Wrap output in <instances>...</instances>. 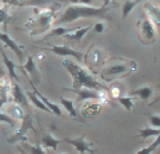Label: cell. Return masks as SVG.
<instances>
[{"instance_id":"1","label":"cell","mask_w":160,"mask_h":154,"mask_svg":"<svg viewBox=\"0 0 160 154\" xmlns=\"http://www.w3.org/2000/svg\"><path fill=\"white\" fill-rule=\"evenodd\" d=\"M109 2H104L102 7H92V6H84V4H71L68 6L64 12L60 15L58 19L53 20V24L58 27H62V24L72 23L80 18H107Z\"/></svg>"},{"instance_id":"20","label":"cell","mask_w":160,"mask_h":154,"mask_svg":"<svg viewBox=\"0 0 160 154\" xmlns=\"http://www.w3.org/2000/svg\"><path fill=\"white\" fill-rule=\"evenodd\" d=\"M159 143H160V140H159V137H156V140H155V141L151 143V145H148L147 147L140 149V150H139L138 153H135V154H152V153L158 149Z\"/></svg>"},{"instance_id":"21","label":"cell","mask_w":160,"mask_h":154,"mask_svg":"<svg viewBox=\"0 0 160 154\" xmlns=\"http://www.w3.org/2000/svg\"><path fill=\"white\" fill-rule=\"evenodd\" d=\"M22 146H24L27 149V150L29 151V154H48V153H46L42 149V146H38V145H29V143L27 142V141H22Z\"/></svg>"},{"instance_id":"19","label":"cell","mask_w":160,"mask_h":154,"mask_svg":"<svg viewBox=\"0 0 160 154\" xmlns=\"http://www.w3.org/2000/svg\"><path fill=\"white\" fill-rule=\"evenodd\" d=\"M160 135V130L159 129H155V127H147V129H142L139 131V137L146 140V138L149 137H159Z\"/></svg>"},{"instance_id":"30","label":"cell","mask_w":160,"mask_h":154,"mask_svg":"<svg viewBox=\"0 0 160 154\" xmlns=\"http://www.w3.org/2000/svg\"><path fill=\"white\" fill-rule=\"evenodd\" d=\"M0 75H2V77H3V72H0Z\"/></svg>"},{"instance_id":"15","label":"cell","mask_w":160,"mask_h":154,"mask_svg":"<svg viewBox=\"0 0 160 154\" xmlns=\"http://www.w3.org/2000/svg\"><path fill=\"white\" fill-rule=\"evenodd\" d=\"M20 67H22L24 71H28L35 79H36V81H40L39 71H38V68H36V64H35V59L32 56H28L26 64H24V66H20Z\"/></svg>"},{"instance_id":"31","label":"cell","mask_w":160,"mask_h":154,"mask_svg":"<svg viewBox=\"0 0 160 154\" xmlns=\"http://www.w3.org/2000/svg\"><path fill=\"white\" fill-rule=\"evenodd\" d=\"M60 154H64V153H60Z\"/></svg>"},{"instance_id":"22","label":"cell","mask_w":160,"mask_h":154,"mask_svg":"<svg viewBox=\"0 0 160 154\" xmlns=\"http://www.w3.org/2000/svg\"><path fill=\"white\" fill-rule=\"evenodd\" d=\"M118 102L124 109H126V110H128V111H131L132 109H133V99L129 98V97H119L118 98Z\"/></svg>"},{"instance_id":"18","label":"cell","mask_w":160,"mask_h":154,"mask_svg":"<svg viewBox=\"0 0 160 154\" xmlns=\"http://www.w3.org/2000/svg\"><path fill=\"white\" fill-rule=\"evenodd\" d=\"M152 88L151 87H142V88H138V90L132 91V95H136V97H140L143 101H147L152 97Z\"/></svg>"},{"instance_id":"2","label":"cell","mask_w":160,"mask_h":154,"mask_svg":"<svg viewBox=\"0 0 160 154\" xmlns=\"http://www.w3.org/2000/svg\"><path fill=\"white\" fill-rule=\"evenodd\" d=\"M63 66L67 68V71L71 74L72 77V84H73V90H78V88H89V90L93 91H107L108 87H106L104 84L99 83L96 79H95L92 75L82 68L76 63H72L69 61H64Z\"/></svg>"},{"instance_id":"16","label":"cell","mask_w":160,"mask_h":154,"mask_svg":"<svg viewBox=\"0 0 160 154\" xmlns=\"http://www.w3.org/2000/svg\"><path fill=\"white\" fill-rule=\"evenodd\" d=\"M62 142H63V141L53 138L51 134H44V135H43V140H42V146H44L46 149H53V150H55V149H56Z\"/></svg>"},{"instance_id":"27","label":"cell","mask_w":160,"mask_h":154,"mask_svg":"<svg viewBox=\"0 0 160 154\" xmlns=\"http://www.w3.org/2000/svg\"><path fill=\"white\" fill-rule=\"evenodd\" d=\"M12 19V16L9 13H7L6 9H2L0 8V23H4V24H7L9 20Z\"/></svg>"},{"instance_id":"29","label":"cell","mask_w":160,"mask_h":154,"mask_svg":"<svg viewBox=\"0 0 160 154\" xmlns=\"http://www.w3.org/2000/svg\"><path fill=\"white\" fill-rule=\"evenodd\" d=\"M93 29H95L96 32H102L103 29H104V24H103V23H96V24L93 26Z\"/></svg>"},{"instance_id":"14","label":"cell","mask_w":160,"mask_h":154,"mask_svg":"<svg viewBox=\"0 0 160 154\" xmlns=\"http://www.w3.org/2000/svg\"><path fill=\"white\" fill-rule=\"evenodd\" d=\"M60 102H62L63 107L69 113V115H71L73 119H76L78 122H82L80 121V118H79V114L76 111V109H75V103L71 101V99H66L64 97H60Z\"/></svg>"},{"instance_id":"13","label":"cell","mask_w":160,"mask_h":154,"mask_svg":"<svg viewBox=\"0 0 160 154\" xmlns=\"http://www.w3.org/2000/svg\"><path fill=\"white\" fill-rule=\"evenodd\" d=\"M89 28L91 27H82V28H78V29H71V31H68L64 36H66L67 39H69V40L80 42L83 39V36L89 31Z\"/></svg>"},{"instance_id":"23","label":"cell","mask_w":160,"mask_h":154,"mask_svg":"<svg viewBox=\"0 0 160 154\" xmlns=\"http://www.w3.org/2000/svg\"><path fill=\"white\" fill-rule=\"evenodd\" d=\"M139 4V2H124L123 4V18L126 19L128 16V13L132 11L133 7H136Z\"/></svg>"},{"instance_id":"9","label":"cell","mask_w":160,"mask_h":154,"mask_svg":"<svg viewBox=\"0 0 160 154\" xmlns=\"http://www.w3.org/2000/svg\"><path fill=\"white\" fill-rule=\"evenodd\" d=\"M0 40H2L4 44H6L7 47L11 48L15 54H16V56H18L19 61H23V48L20 47L19 44L13 40V39H11V36H9L8 34L0 32Z\"/></svg>"},{"instance_id":"3","label":"cell","mask_w":160,"mask_h":154,"mask_svg":"<svg viewBox=\"0 0 160 154\" xmlns=\"http://www.w3.org/2000/svg\"><path fill=\"white\" fill-rule=\"evenodd\" d=\"M27 130H33L36 131V129H35V122H33V118L31 114H26L22 121V125H20V129L16 131L13 137L8 138V142L9 143H13V142H18V141H27L26 138V133Z\"/></svg>"},{"instance_id":"25","label":"cell","mask_w":160,"mask_h":154,"mask_svg":"<svg viewBox=\"0 0 160 154\" xmlns=\"http://www.w3.org/2000/svg\"><path fill=\"white\" fill-rule=\"evenodd\" d=\"M127 70V66L126 64H120V66H113L111 68H108V70H106V74H104V77L106 75H113V74H120L123 71Z\"/></svg>"},{"instance_id":"5","label":"cell","mask_w":160,"mask_h":154,"mask_svg":"<svg viewBox=\"0 0 160 154\" xmlns=\"http://www.w3.org/2000/svg\"><path fill=\"white\" fill-rule=\"evenodd\" d=\"M63 142H67V143H71L72 146H75V149L80 153V154H96L93 149H91V143H88L86 141V134L80 135L79 138H66Z\"/></svg>"},{"instance_id":"6","label":"cell","mask_w":160,"mask_h":154,"mask_svg":"<svg viewBox=\"0 0 160 154\" xmlns=\"http://www.w3.org/2000/svg\"><path fill=\"white\" fill-rule=\"evenodd\" d=\"M11 94H12V101L15 103H18L19 106H22L24 109H27L29 106L28 103V98L26 95V93L23 91V88L19 86L18 82H15L12 84V88H11Z\"/></svg>"},{"instance_id":"10","label":"cell","mask_w":160,"mask_h":154,"mask_svg":"<svg viewBox=\"0 0 160 154\" xmlns=\"http://www.w3.org/2000/svg\"><path fill=\"white\" fill-rule=\"evenodd\" d=\"M28 82H29V84H31V86H32V88H33V93H35V95H36V97L40 99V101H42V102L44 103V105H46V106L49 109V111H51V113H55V114H56L58 117H62L63 114H62V110H60V107H59V106H56V105H55V103H52V102L49 101L48 98H46V97H44V95H43V94L40 93V91H38V88L35 87V84H33V82L31 81V79H28Z\"/></svg>"},{"instance_id":"24","label":"cell","mask_w":160,"mask_h":154,"mask_svg":"<svg viewBox=\"0 0 160 154\" xmlns=\"http://www.w3.org/2000/svg\"><path fill=\"white\" fill-rule=\"evenodd\" d=\"M0 122H4V123H7V125H9L11 127H15L16 126V121L9 115V114H6V113H3V111H0Z\"/></svg>"},{"instance_id":"11","label":"cell","mask_w":160,"mask_h":154,"mask_svg":"<svg viewBox=\"0 0 160 154\" xmlns=\"http://www.w3.org/2000/svg\"><path fill=\"white\" fill-rule=\"evenodd\" d=\"M140 34H142L143 39H148L147 43H153V40H155V28H153V24L149 19H146V20L142 22Z\"/></svg>"},{"instance_id":"8","label":"cell","mask_w":160,"mask_h":154,"mask_svg":"<svg viewBox=\"0 0 160 154\" xmlns=\"http://www.w3.org/2000/svg\"><path fill=\"white\" fill-rule=\"evenodd\" d=\"M51 51L53 54H56V55H60V56H66V55L73 56L79 62H82V59H83L82 52H79V51H76V50H73V48L68 47V46H52Z\"/></svg>"},{"instance_id":"12","label":"cell","mask_w":160,"mask_h":154,"mask_svg":"<svg viewBox=\"0 0 160 154\" xmlns=\"http://www.w3.org/2000/svg\"><path fill=\"white\" fill-rule=\"evenodd\" d=\"M0 52H2L3 62H4V64H6L7 71H8V74H9V77H11V79H13L15 82H18V81H19V78H18V75H16V72H15L16 64H15V63L11 61V59L7 56V54H6V51H4V48H0Z\"/></svg>"},{"instance_id":"26","label":"cell","mask_w":160,"mask_h":154,"mask_svg":"<svg viewBox=\"0 0 160 154\" xmlns=\"http://www.w3.org/2000/svg\"><path fill=\"white\" fill-rule=\"evenodd\" d=\"M68 31H71V29L66 28V27H55L47 36H53V35H55V36H64Z\"/></svg>"},{"instance_id":"28","label":"cell","mask_w":160,"mask_h":154,"mask_svg":"<svg viewBox=\"0 0 160 154\" xmlns=\"http://www.w3.org/2000/svg\"><path fill=\"white\" fill-rule=\"evenodd\" d=\"M149 123H151L155 129H159V126H160V117L159 115H151L149 117Z\"/></svg>"},{"instance_id":"4","label":"cell","mask_w":160,"mask_h":154,"mask_svg":"<svg viewBox=\"0 0 160 154\" xmlns=\"http://www.w3.org/2000/svg\"><path fill=\"white\" fill-rule=\"evenodd\" d=\"M36 13L38 16L35 18V22L33 24L38 27V29L35 31L33 34L36 35V34H40L43 31H47L51 26V22H52V18H53V11L52 9H48V11H43V12H39L36 9ZM32 34V35H33Z\"/></svg>"},{"instance_id":"7","label":"cell","mask_w":160,"mask_h":154,"mask_svg":"<svg viewBox=\"0 0 160 154\" xmlns=\"http://www.w3.org/2000/svg\"><path fill=\"white\" fill-rule=\"evenodd\" d=\"M69 91H73L78 95V99H76L78 103L87 101V99H96V101L102 99V94L99 91H93V90H89V88H78V90L69 88Z\"/></svg>"},{"instance_id":"17","label":"cell","mask_w":160,"mask_h":154,"mask_svg":"<svg viewBox=\"0 0 160 154\" xmlns=\"http://www.w3.org/2000/svg\"><path fill=\"white\" fill-rule=\"evenodd\" d=\"M26 95H27V98H28L29 101H31L38 109H40V110H43V111H46V113H51V111H49V109H48L46 105H44V103L40 101V99H39L36 95H35L33 93H31V91H26Z\"/></svg>"}]
</instances>
